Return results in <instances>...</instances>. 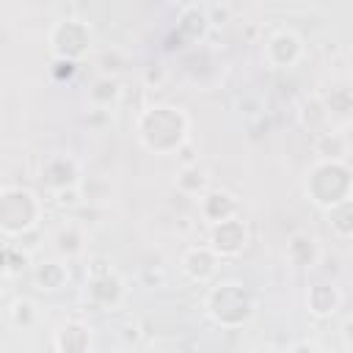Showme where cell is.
<instances>
[{
    "label": "cell",
    "mask_w": 353,
    "mask_h": 353,
    "mask_svg": "<svg viewBox=\"0 0 353 353\" xmlns=\"http://www.w3.org/2000/svg\"><path fill=\"white\" fill-rule=\"evenodd\" d=\"M138 141L154 154H174L188 143V116L171 105H154L138 116Z\"/></svg>",
    "instance_id": "6da1fadb"
},
{
    "label": "cell",
    "mask_w": 353,
    "mask_h": 353,
    "mask_svg": "<svg viewBox=\"0 0 353 353\" xmlns=\"http://www.w3.org/2000/svg\"><path fill=\"white\" fill-rule=\"evenodd\" d=\"M353 193V171L347 163L336 160H317L306 174V196L320 210H331L347 201Z\"/></svg>",
    "instance_id": "7a4b0ae2"
},
{
    "label": "cell",
    "mask_w": 353,
    "mask_h": 353,
    "mask_svg": "<svg viewBox=\"0 0 353 353\" xmlns=\"http://www.w3.org/2000/svg\"><path fill=\"white\" fill-rule=\"evenodd\" d=\"M41 201L30 188L8 185L0 190V229L6 237H22L25 232L39 229Z\"/></svg>",
    "instance_id": "3957f363"
},
{
    "label": "cell",
    "mask_w": 353,
    "mask_h": 353,
    "mask_svg": "<svg viewBox=\"0 0 353 353\" xmlns=\"http://www.w3.org/2000/svg\"><path fill=\"white\" fill-rule=\"evenodd\" d=\"M204 309L212 323H218L223 328H240L254 317V298L248 295V290L243 284L223 281L207 292Z\"/></svg>",
    "instance_id": "277c9868"
},
{
    "label": "cell",
    "mask_w": 353,
    "mask_h": 353,
    "mask_svg": "<svg viewBox=\"0 0 353 353\" xmlns=\"http://www.w3.org/2000/svg\"><path fill=\"white\" fill-rule=\"evenodd\" d=\"M47 41H50V50L55 52L58 61H72V63H74V61L83 58V55L88 52V47H91V28H88L83 19H74V17L58 19V22L50 28Z\"/></svg>",
    "instance_id": "5b68a950"
},
{
    "label": "cell",
    "mask_w": 353,
    "mask_h": 353,
    "mask_svg": "<svg viewBox=\"0 0 353 353\" xmlns=\"http://www.w3.org/2000/svg\"><path fill=\"white\" fill-rule=\"evenodd\" d=\"M127 295V287L119 273H113L102 259H94L91 279L85 284V298L99 309H116Z\"/></svg>",
    "instance_id": "8992f818"
},
{
    "label": "cell",
    "mask_w": 353,
    "mask_h": 353,
    "mask_svg": "<svg viewBox=\"0 0 353 353\" xmlns=\"http://www.w3.org/2000/svg\"><path fill=\"white\" fill-rule=\"evenodd\" d=\"M303 52H306L303 39L290 28L273 30L262 44V58L268 61L270 69H292V66H298Z\"/></svg>",
    "instance_id": "52a82bcc"
},
{
    "label": "cell",
    "mask_w": 353,
    "mask_h": 353,
    "mask_svg": "<svg viewBox=\"0 0 353 353\" xmlns=\"http://www.w3.org/2000/svg\"><path fill=\"white\" fill-rule=\"evenodd\" d=\"M41 182L58 193V190H66V188H77L83 182V174H80V163L72 157V154H50L44 163H41Z\"/></svg>",
    "instance_id": "ba28073f"
},
{
    "label": "cell",
    "mask_w": 353,
    "mask_h": 353,
    "mask_svg": "<svg viewBox=\"0 0 353 353\" xmlns=\"http://www.w3.org/2000/svg\"><path fill=\"white\" fill-rule=\"evenodd\" d=\"M245 245H248V226L240 215L229 218L218 226H210V248L218 256H237V254H243Z\"/></svg>",
    "instance_id": "9c48e42d"
},
{
    "label": "cell",
    "mask_w": 353,
    "mask_h": 353,
    "mask_svg": "<svg viewBox=\"0 0 353 353\" xmlns=\"http://www.w3.org/2000/svg\"><path fill=\"white\" fill-rule=\"evenodd\" d=\"M240 212V201L234 193L223 190V188H210L201 199H199V215L210 223V226H218L229 218H237Z\"/></svg>",
    "instance_id": "30bf717a"
},
{
    "label": "cell",
    "mask_w": 353,
    "mask_h": 353,
    "mask_svg": "<svg viewBox=\"0 0 353 353\" xmlns=\"http://www.w3.org/2000/svg\"><path fill=\"white\" fill-rule=\"evenodd\" d=\"M284 256L292 268L298 270H312L320 256H323V248H320V240L312 234V232H295L290 234L287 240V248H284Z\"/></svg>",
    "instance_id": "8fae6325"
},
{
    "label": "cell",
    "mask_w": 353,
    "mask_h": 353,
    "mask_svg": "<svg viewBox=\"0 0 353 353\" xmlns=\"http://www.w3.org/2000/svg\"><path fill=\"white\" fill-rule=\"evenodd\" d=\"M218 254L210 248V245H193L182 254V270L190 281H199V284H207L215 273H218Z\"/></svg>",
    "instance_id": "7c38bea8"
},
{
    "label": "cell",
    "mask_w": 353,
    "mask_h": 353,
    "mask_svg": "<svg viewBox=\"0 0 353 353\" xmlns=\"http://www.w3.org/2000/svg\"><path fill=\"white\" fill-rule=\"evenodd\" d=\"M339 306H342V292H339L336 284H331V281H317V284H312V287L306 290V309H309L314 317L325 320V317L336 314Z\"/></svg>",
    "instance_id": "4fadbf2b"
},
{
    "label": "cell",
    "mask_w": 353,
    "mask_h": 353,
    "mask_svg": "<svg viewBox=\"0 0 353 353\" xmlns=\"http://www.w3.org/2000/svg\"><path fill=\"white\" fill-rule=\"evenodd\" d=\"M52 345L58 353H88L91 350V328L80 320H66L55 331Z\"/></svg>",
    "instance_id": "5bb4252c"
},
{
    "label": "cell",
    "mask_w": 353,
    "mask_h": 353,
    "mask_svg": "<svg viewBox=\"0 0 353 353\" xmlns=\"http://www.w3.org/2000/svg\"><path fill=\"white\" fill-rule=\"evenodd\" d=\"M85 99H88V105L97 108V110H113V108L119 105V99H121V85H119L116 77L99 74V77L91 80L88 91H85Z\"/></svg>",
    "instance_id": "9a60e30c"
},
{
    "label": "cell",
    "mask_w": 353,
    "mask_h": 353,
    "mask_svg": "<svg viewBox=\"0 0 353 353\" xmlns=\"http://www.w3.org/2000/svg\"><path fill=\"white\" fill-rule=\"evenodd\" d=\"M320 99L325 102L331 119H353V83L336 80L320 94Z\"/></svg>",
    "instance_id": "2e32d148"
},
{
    "label": "cell",
    "mask_w": 353,
    "mask_h": 353,
    "mask_svg": "<svg viewBox=\"0 0 353 353\" xmlns=\"http://www.w3.org/2000/svg\"><path fill=\"white\" fill-rule=\"evenodd\" d=\"M298 119H301L303 130H309V132H314V135L331 130V127H328V124H331V113H328L325 102L320 99V94H312V97H306V99L301 102Z\"/></svg>",
    "instance_id": "e0dca14e"
},
{
    "label": "cell",
    "mask_w": 353,
    "mask_h": 353,
    "mask_svg": "<svg viewBox=\"0 0 353 353\" xmlns=\"http://www.w3.org/2000/svg\"><path fill=\"white\" fill-rule=\"evenodd\" d=\"M174 188L188 199H201L210 190V176L201 165H185V168H179Z\"/></svg>",
    "instance_id": "ac0fdd59"
},
{
    "label": "cell",
    "mask_w": 353,
    "mask_h": 353,
    "mask_svg": "<svg viewBox=\"0 0 353 353\" xmlns=\"http://www.w3.org/2000/svg\"><path fill=\"white\" fill-rule=\"evenodd\" d=\"M33 281H36L39 290L55 292V290H61V287L69 281V270H66V265L58 262V259H44V262H39V265L33 268Z\"/></svg>",
    "instance_id": "d6986e66"
},
{
    "label": "cell",
    "mask_w": 353,
    "mask_h": 353,
    "mask_svg": "<svg viewBox=\"0 0 353 353\" xmlns=\"http://www.w3.org/2000/svg\"><path fill=\"white\" fill-rule=\"evenodd\" d=\"M350 152V143L345 138V132L339 130H325L314 138V154L320 160H336V163H345V154Z\"/></svg>",
    "instance_id": "ffe728a7"
},
{
    "label": "cell",
    "mask_w": 353,
    "mask_h": 353,
    "mask_svg": "<svg viewBox=\"0 0 353 353\" xmlns=\"http://www.w3.org/2000/svg\"><path fill=\"white\" fill-rule=\"evenodd\" d=\"M52 245H55V251H58L61 256L72 259V256H80V254H83V248H85V234H83V229H80L77 223H63V226L52 234Z\"/></svg>",
    "instance_id": "44dd1931"
},
{
    "label": "cell",
    "mask_w": 353,
    "mask_h": 353,
    "mask_svg": "<svg viewBox=\"0 0 353 353\" xmlns=\"http://www.w3.org/2000/svg\"><path fill=\"white\" fill-rule=\"evenodd\" d=\"M210 28V17H207V8L204 6H185L182 8V17H179V30L188 33L190 41L201 39Z\"/></svg>",
    "instance_id": "7402d4cb"
},
{
    "label": "cell",
    "mask_w": 353,
    "mask_h": 353,
    "mask_svg": "<svg viewBox=\"0 0 353 353\" xmlns=\"http://www.w3.org/2000/svg\"><path fill=\"white\" fill-rule=\"evenodd\" d=\"M325 215H328V226H331V232L336 237H342V240L353 237V199L325 210Z\"/></svg>",
    "instance_id": "603a6c76"
},
{
    "label": "cell",
    "mask_w": 353,
    "mask_h": 353,
    "mask_svg": "<svg viewBox=\"0 0 353 353\" xmlns=\"http://www.w3.org/2000/svg\"><path fill=\"white\" fill-rule=\"evenodd\" d=\"M8 323L19 331H30L36 323H39V309L33 301L28 298H17L8 303Z\"/></svg>",
    "instance_id": "cb8c5ba5"
},
{
    "label": "cell",
    "mask_w": 353,
    "mask_h": 353,
    "mask_svg": "<svg viewBox=\"0 0 353 353\" xmlns=\"http://www.w3.org/2000/svg\"><path fill=\"white\" fill-rule=\"evenodd\" d=\"M80 190H83V199L85 201H105L110 199V182L102 179V176H88L80 182Z\"/></svg>",
    "instance_id": "d4e9b609"
},
{
    "label": "cell",
    "mask_w": 353,
    "mask_h": 353,
    "mask_svg": "<svg viewBox=\"0 0 353 353\" xmlns=\"http://www.w3.org/2000/svg\"><path fill=\"white\" fill-rule=\"evenodd\" d=\"M3 270L8 273V276H14V273H19L25 265H28V251L25 248H19V245H14V243H8L6 248H3Z\"/></svg>",
    "instance_id": "484cf974"
},
{
    "label": "cell",
    "mask_w": 353,
    "mask_h": 353,
    "mask_svg": "<svg viewBox=\"0 0 353 353\" xmlns=\"http://www.w3.org/2000/svg\"><path fill=\"white\" fill-rule=\"evenodd\" d=\"M85 199H83V190H80V185L77 188H66V190H58L55 193V204L61 207V210H74V207H80Z\"/></svg>",
    "instance_id": "4316f807"
},
{
    "label": "cell",
    "mask_w": 353,
    "mask_h": 353,
    "mask_svg": "<svg viewBox=\"0 0 353 353\" xmlns=\"http://www.w3.org/2000/svg\"><path fill=\"white\" fill-rule=\"evenodd\" d=\"M284 353H323V350H320V345L312 342V339H298V342H292Z\"/></svg>",
    "instance_id": "83f0119b"
},
{
    "label": "cell",
    "mask_w": 353,
    "mask_h": 353,
    "mask_svg": "<svg viewBox=\"0 0 353 353\" xmlns=\"http://www.w3.org/2000/svg\"><path fill=\"white\" fill-rule=\"evenodd\" d=\"M85 121H88L91 127H105V124H110V110H97V108H91L88 116H85Z\"/></svg>",
    "instance_id": "f1b7e54d"
},
{
    "label": "cell",
    "mask_w": 353,
    "mask_h": 353,
    "mask_svg": "<svg viewBox=\"0 0 353 353\" xmlns=\"http://www.w3.org/2000/svg\"><path fill=\"white\" fill-rule=\"evenodd\" d=\"M342 342H345V347L353 353V317H347V320L342 323Z\"/></svg>",
    "instance_id": "f546056e"
},
{
    "label": "cell",
    "mask_w": 353,
    "mask_h": 353,
    "mask_svg": "<svg viewBox=\"0 0 353 353\" xmlns=\"http://www.w3.org/2000/svg\"><path fill=\"white\" fill-rule=\"evenodd\" d=\"M176 154H179L182 168H185V165H199V163H196V157H193V146H190V143H185V146H182Z\"/></svg>",
    "instance_id": "4dcf8cb0"
},
{
    "label": "cell",
    "mask_w": 353,
    "mask_h": 353,
    "mask_svg": "<svg viewBox=\"0 0 353 353\" xmlns=\"http://www.w3.org/2000/svg\"><path fill=\"white\" fill-rule=\"evenodd\" d=\"M251 353H268V350H251Z\"/></svg>",
    "instance_id": "1f68e13d"
},
{
    "label": "cell",
    "mask_w": 353,
    "mask_h": 353,
    "mask_svg": "<svg viewBox=\"0 0 353 353\" xmlns=\"http://www.w3.org/2000/svg\"><path fill=\"white\" fill-rule=\"evenodd\" d=\"M350 199H353V193H350Z\"/></svg>",
    "instance_id": "d6a6232c"
}]
</instances>
